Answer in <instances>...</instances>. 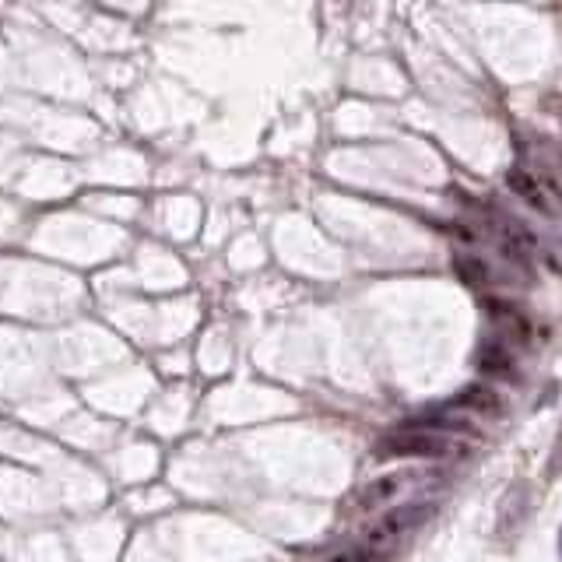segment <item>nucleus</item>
Listing matches in <instances>:
<instances>
[{"label": "nucleus", "instance_id": "obj_4", "mask_svg": "<svg viewBox=\"0 0 562 562\" xmlns=\"http://www.w3.org/2000/svg\"><path fill=\"white\" fill-rule=\"evenodd\" d=\"M404 482H408L404 471H390V475L373 478L369 485H362V492L355 496V506H359V510H380V506H387L390 499L404 489Z\"/></svg>", "mask_w": 562, "mask_h": 562}, {"label": "nucleus", "instance_id": "obj_6", "mask_svg": "<svg viewBox=\"0 0 562 562\" xmlns=\"http://www.w3.org/2000/svg\"><path fill=\"white\" fill-rule=\"evenodd\" d=\"M454 267H457V274L468 281V285H475V289H492V285H496V278H499L496 267H492L485 257H475V253H457Z\"/></svg>", "mask_w": 562, "mask_h": 562}, {"label": "nucleus", "instance_id": "obj_1", "mask_svg": "<svg viewBox=\"0 0 562 562\" xmlns=\"http://www.w3.org/2000/svg\"><path fill=\"white\" fill-rule=\"evenodd\" d=\"M433 510H436L433 503L394 506V510H387L366 534H362V541L352 548V552L341 555V559H334V562H380V559H387V555L397 548V541L408 538L422 520L433 517Z\"/></svg>", "mask_w": 562, "mask_h": 562}, {"label": "nucleus", "instance_id": "obj_8", "mask_svg": "<svg viewBox=\"0 0 562 562\" xmlns=\"http://www.w3.org/2000/svg\"><path fill=\"white\" fill-rule=\"evenodd\" d=\"M552 475H562V426H559V436H555V443H552Z\"/></svg>", "mask_w": 562, "mask_h": 562}, {"label": "nucleus", "instance_id": "obj_3", "mask_svg": "<svg viewBox=\"0 0 562 562\" xmlns=\"http://www.w3.org/2000/svg\"><path fill=\"white\" fill-rule=\"evenodd\" d=\"M506 187H510V194H517L531 211H538V215H545V218H559L552 197H548V190L541 187V180L531 169H524V166L510 169V173H506Z\"/></svg>", "mask_w": 562, "mask_h": 562}, {"label": "nucleus", "instance_id": "obj_5", "mask_svg": "<svg viewBox=\"0 0 562 562\" xmlns=\"http://www.w3.org/2000/svg\"><path fill=\"white\" fill-rule=\"evenodd\" d=\"M457 408H464L468 415H475V418H499L506 411V401L492 387L475 383V387H468L461 397H457Z\"/></svg>", "mask_w": 562, "mask_h": 562}, {"label": "nucleus", "instance_id": "obj_7", "mask_svg": "<svg viewBox=\"0 0 562 562\" xmlns=\"http://www.w3.org/2000/svg\"><path fill=\"white\" fill-rule=\"evenodd\" d=\"M545 260H548V264H552V267H559V271H562V236H555L552 243H548Z\"/></svg>", "mask_w": 562, "mask_h": 562}, {"label": "nucleus", "instance_id": "obj_9", "mask_svg": "<svg viewBox=\"0 0 562 562\" xmlns=\"http://www.w3.org/2000/svg\"><path fill=\"white\" fill-rule=\"evenodd\" d=\"M552 166H555V169H559V173H562V145H559V148H555V152H552Z\"/></svg>", "mask_w": 562, "mask_h": 562}, {"label": "nucleus", "instance_id": "obj_2", "mask_svg": "<svg viewBox=\"0 0 562 562\" xmlns=\"http://www.w3.org/2000/svg\"><path fill=\"white\" fill-rule=\"evenodd\" d=\"M461 450V443L443 429H401L380 443V457H418V461H440Z\"/></svg>", "mask_w": 562, "mask_h": 562}]
</instances>
